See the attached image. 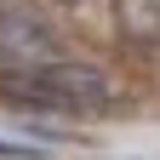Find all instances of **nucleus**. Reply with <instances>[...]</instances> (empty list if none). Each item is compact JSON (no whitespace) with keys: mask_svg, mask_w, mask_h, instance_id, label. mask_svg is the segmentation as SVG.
Here are the masks:
<instances>
[{"mask_svg":"<svg viewBox=\"0 0 160 160\" xmlns=\"http://www.w3.org/2000/svg\"><path fill=\"white\" fill-rule=\"evenodd\" d=\"M69 46L57 23L40 12V0H0V63L6 69H46Z\"/></svg>","mask_w":160,"mask_h":160,"instance_id":"f257e3e1","label":"nucleus"},{"mask_svg":"<svg viewBox=\"0 0 160 160\" xmlns=\"http://www.w3.org/2000/svg\"><path fill=\"white\" fill-rule=\"evenodd\" d=\"M29 74L46 80V86L74 109V120H80V114H109V109H120V86H114V74L97 69V63H86V57H69V52H63L57 63L29 69Z\"/></svg>","mask_w":160,"mask_h":160,"instance_id":"f03ea898","label":"nucleus"},{"mask_svg":"<svg viewBox=\"0 0 160 160\" xmlns=\"http://www.w3.org/2000/svg\"><path fill=\"white\" fill-rule=\"evenodd\" d=\"M114 40L137 57L160 52V0H114Z\"/></svg>","mask_w":160,"mask_h":160,"instance_id":"7ed1b4c3","label":"nucleus"},{"mask_svg":"<svg viewBox=\"0 0 160 160\" xmlns=\"http://www.w3.org/2000/svg\"><path fill=\"white\" fill-rule=\"evenodd\" d=\"M0 160H46V149H34V143H12V137H0Z\"/></svg>","mask_w":160,"mask_h":160,"instance_id":"20e7f679","label":"nucleus"},{"mask_svg":"<svg viewBox=\"0 0 160 160\" xmlns=\"http://www.w3.org/2000/svg\"><path fill=\"white\" fill-rule=\"evenodd\" d=\"M52 6H63V12H86V6H97V0H52Z\"/></svg>","mask_w":160,"mask_h":160,"instance_id":"39448f33","label":"nucleus"},{"mask_svg":"<svg viewBox=\"0 0 160 160\" xmlns=\"http://www.w3.org/2000/svg\"><path fill=\"white\" fill-rule=\"evenodd\" d=\"M0 74H6V63H0Z\"/></svg>","mask_w":160,"mask_h":160,"instance_id":"423d86ee","label":"nucleus"}]
</instances>
